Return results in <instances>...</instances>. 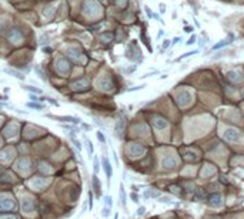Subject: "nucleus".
<instances>
[{
	"instance_id": "f257e3e1",
	"label": "nucleus",
	"mask_w": 244,
	"mask_h": 219,
	"mask_svg": "<svg viewBox=\"0 0 244 219\" xmlns=\"http://www.w3.org/2000/svg\"><path fill=\"white\" fill-rule=\"evenodd\" d=\"M47 117H50V118H53V120L62 121V122H70V124H74V125H77V124L81 122L80 118L71 117V115H47Z\"/></svg>"
},
{
	"instance_id": "f03ea898",
	"label": "nucleus",
	"mask_w": 244,
	"mask_h": 219,
	"mask_svg": "<svg viewBox=\"0 0 244 219\" xmlns=\"http://www.w3.org/2000/svg\"><path fill=\"white\" fill-rule=\"evenodd\" d=\"M209 202V205H210L211 208H220L223 205V197L220 195V194H213V195H210L209 197V199H207Z\"/></svg>"
},
{
	"instance_id": "7ed1b4c3",
	"label": "nucleus",
	"mask_w": 244,
	"mask_h": 219,
	"mask_svg": "<svg viewBox=\"0 0 244 219\" xmlns=\"http://www.w3.org/2000/svg\"><path fill=\"white\" fill-rule=\"evenodd\" d=\"M101 166H103V169H104V172H106V176H107V181L110 182L111 175H113V168H111L110 161H109V158H107L106 155H104V157L101 158Z\"/></svg>"
},
{
	"instance_id": "20e7f679",
	"label": "nucleus",
	"mask_w": 244,
	"mask_h": 219,
	"mask_svg": "<svg viewBox=\"0 0 244 219\" xmlns=\"http://www.w3.org/2000/svg\"><path fill=\"white\" fill-rule=\"evenodd\" d=\"M4 73L7 74V76H11L14 77V78H17V80H20V81H24L26 80V76L23 74L22 71H19V70H14V68H4Z\"/></svg>"
},
{
	"instance_id": "39448f33",
	"label": "nucleus",
	"mask_w": 244,
	"mask_h": 219,
	"mask_svg": "<svg viewBox=\"0 0 244 219\" xmlns=\"http://www.w3.org/2000/svg\"><path fill=\"white\" fill-rule=\"evenodd\" d=\"M151 124H153V127L158 128V130H163V128H166L167 127V121L164 120L163 117H153Z\"/></svg>"
},
{
	"instance_id": "423d86ee",
	"label": "nucleus",
	"mask_w": 244,
	"mask_h": 219,
	"mask_svg": "<svg viewBox=\"0 0 244 219\" xmlns=\"http://www.w3.org/2000/svg\"><path fill=\"white\" fill-rule=\"evenodd\" d=\"M9 40L13 41V43H19L22 40V33L17 29H13V30L9 32Z\"/></svg>"
},
{
	"instance_id": "0eeeda50",
	"label": "nucleus",
	"mask_w": 244,
	"mask_h": 219,
	"mask_svg": "<svg viewBox=\"0 0 244 219\" xmlns=\"http://www.w3.org/2000/svg\"><path fill=\"white\" fill-rule=\"evenodd\" d=\"M91 182H93V188H94V191H96V195H97V198H100V197H101V186H100L99 178H97V175H96V174L93 175V179H91Z\"/></svg>"
},
{
	"instance_id": "6e6552de",
	"label": "nucleus",
	"mask_w": 244,
	"mask_h": 219,
	"mask_svg": "<svg viewBox=\"0 0 244 219\" xmlns=\"http://www.w3.org/2000/svg\"><path fill=\"white\" fill-rule=\"evenodd\" d=\"M132 155L133 157H139V155H141V152H143V145H140V144H132Z\"/></svg>"
},
{
	"instance_id": "1a4fd4ad",
	"label": "nucleus",
	"mask_w": 244,
	"mask_h": 219,
	"mask_svg": "<svg viewBox=\"0 0 244 219\" xmlns=\"http://www.w3.org/2000/svg\"><path fill=\"white\" fill-rule=\"evenodd\" d=\"M160 192L158 191H156V189H149V191H146L143 192V198L144 199H150V198H160Z\"/></svg>"
},
{
	"instance_id": "9d476101",
	"label": "nucleus",
	"mask_w": 244,
	"mask_h": 219,
	"mask_svg": "<svg viewBox=\"0 0 244 219\" xmlns=\"http://www.w3.org/2000/svg\"><path fill=\"white\" fill-rule=\"evenodd\" d=\"M226 138H227L228 141H237V140L240 138V134H238V131H234V130L231 131V130H230V131L226 132Z\"/></svg>"
},
{
	"instance_id": "9b49d317",
	"label": "nucleus",
	"mask_w": 244,
	"mask_h": 219,
	"mask_svg": "<svg viewBox=\"0 0 244 219\" xmlns=\"http://www.w3.org/2000/svg\"><path fill=\"white\" fill-rule=\"evenodd\" d=\"M27 107H29V108L36 110V111H43V110H46V107L43 105V104L36 102V101H30V102H27Z\"/></svg>"
},
{
	"instance_id": "f8f14e48",
	"label": "nucleus",
	"mask_w": 244,
	"mask_h": 219,
	"mask_svg": "<svg viewBox=\"0 0 244 219\" xmlns=\"http://www.w3.org/2000/svg\"><path fill=\"white\" fill-rule=\"evenodd\" d=\"M22 88H23V90H26V91H29L30 94H42V93H43L40 88L33 87V86H26V84H23Z\"/></svg>"
},
{
	"instance_id": "ddd939ff",
	"label": "nucleus",
	"mask_w": 244,
	"mask_h": 219,
	"mask_svg": "<svg viewBox=\"0 0 244 219\" xmlns=\"http://www.w3.org/2000/svg\"><path fill=\"white\" fill-rule=\"evenodd\" d=\"M34 71L37 73V76H39V78H40L42 81H47V76H46V73L42 70L40 66H34Z\"/></svg>"
},
{
	"instance_id": "4468645a",
	"label": "nucleus",
	"mask_w": 244,
	"mask_h": 219,
	"mask_svg": "<svg viewBox=\"0 0 244 219\" xmlns=\"http://www.w3.org/2000/svg\"><path fill=\"white\" fill-rule=\"evenodd\" d=\"M126 201H127V197H126L124 188H123V185H120V202H122V205L124 208H126Z\"/></svg>"
},
{
	"instance_id": "2eb2a0df",
	"label": "nucleus",
	"mask_w": 244,
	"mask_h": 219,
	"mask_svg": "<svg viewBox=\"0 0 244 219\" xmlns=\"http://www.w3.org/2000/svg\"><path fill=\"white\" fill-rule=\"evenodd\" d=\"M93 171H94L96 175L99 174V171H100V162H99V158H97V157L93 158Z\"/></svg>"
},
{
	"instance_id": "dca6fc26",
	"label": "nucleus",
	"mask_w": 244,
	"mask_h": 219,
	"mask_svg": "<svg viewBox=\"0 0 244 219\" xmlns=\"http://www.w3.org/2000/svg\"><path fill=\"white\" fill-rule=\"evenodd\" d=\"M158 202H161V204H167V205H174L176 202H173V199L170 197H160L158 198Z\"/></svg>"
},
{
	"instance_id": "f3484780",
	"label": "nucleus",
	"mask_w": 244,
	"mask_h": 219,
	"mask_svg": "<svg viewBox=\"0 0 244 219\" xmlns=\"http://www.w3.org/2000/svg\"><path fill=\"white\" fill-rule=\"evenodd\" d=\"M228 78H230L231 81H240V80H241V77H240V74H238L237 71H230V73H228Z\"/></svg>"
},
{
	"instance_id": "a211bd4d",
	"label": "nucleus",
	"mask_w": 244,
	"mask_h": 219,
	"mask_svg": "<svg viewBox=\"0 0 244 219\" xmlns=\"http://www.w3.org/2000/svg\"><path fill=\"white\" fill-rule=\"evenodd\" d=\"M84 142H86V148H87V154H89V157H91V155H93V151H94V150H93V142H91L90 140H87V138L84 140Z\"/></svg>"
},
{
	"instance_id": "6ab92c4d",
	"label": "nucleus",
	"mask_w": 244,
	"mask_h": 219,
	"mask_svg": "<svg viewBox=\"0 0 244 219\" xmlns=\"http://www.w3.org/2000/svg\"><path fill=\"white\" fill-rule=\"evenodd\" d=\"M103 202H104V206H107V208H111V206H113V198H111L110 195H106Z\"/></svg>"
},
{
	"instance_id": "aec40b11",
	"label": "nucleus",
	"mask_w": 244,
	"mask_h": 219,
	"mask_svg": "<svg viewBox=\"0 0 244 219\" xmlns=\"http://www.w3.org/2000/svg\"><path fill=\"white\" fill-rule=\"evenodd\" d=\"M110 212H111V208L103 206V209H101V216H103V218H109V216H110Z\"/></svg>"
},
{
	"instance_id": "412c9836",
	"label": "nucleus",
	"mask_w": 244,
	"mask_h": 219,
	"mask_svg": "<svg viewBox=\"0 0 244 219\" xmlns=\"http://www.w3.org/2000/svg\"><path fill=\"white\" fill-rule=\"evenodd\" d=\"M204 197H206V194L203 192V189H196V199L204 201Z\"/></svg>"
},
{
	"instance_id": "4be33fe9",
	"label": "nucleus",
	"mask_w": 244,
	"mask_h": 219,
	"mask_svg": "<svg viewBox=\"0 0 244 219\" xmlns=\"http://www.w3.org/2000/svg\"><path fill=\"white\" fill-rule=\"evenodd\" d=\"M40 98H42V101H49L52 105H59V101H57V100H53L52 97H46L45 95V97H40Z\"/></svg>"
},
{
	"instance_id": "5701e85b",
	"label": "nucleus",
	"mask_w": 244,
	"mask_h": 219,
	"mask_svg": "<svg viewBox=\"0 0 244 219\" xmlns=\"http://www.w3.org/2000/svg\"><path fill=\"white\" fill-rule=\"evenodd\" d=\"M228 43H230V41H227V40H223V41H220V43L214 44V46H213V50H217V48H221V47H224V46H227Z\"/></svg>"
},
{
	"instance_id": "b1692460",
	"label": "nucleus",
	"mask_w": 244,
	"mask_h": 219,
	"mask_svg": "<svg viewBox=\"0 0 244 219\" xmlns=\"http://www.w3.org/2000/svg\"><path fill=\"white\" fill-rule=\"evenodd\" d=\"M96 135H97V140H99L100 142H101L103 145H104V144H106V138H104L103 132H101V131H97V132H96Z\"/></svg>"
},
{
	"instance_id": "393cba45",
	"label": "nucleus",
	"mask_w": 244,
	"mask_h": 219,
	"mask_svg": "<svg viewBox=\"0 0 244 219\" xmlns=\"http://www.w3.org/2000/svg\"><path fill=\"white\" fill-rule=\"evenodd\" d=\"M71 142L74 144V147L77 148V150H79V152H80V151H81V148H83V147H81V142L79 141L77 138H73V140H71Z\"/></svg>"
},
{
	"instance_id": "a878e982",
	"label": "nucleus",
	"mask_w": 244,
	"mask_h": 219,
	"mask_svg": "<svg viewBox=\"0 0 244 219\" xmlns=\"http://www.w3.org/2000/svg\"><path fill=\"white\" fill-rule=\"evenodd\" d=\"M197 53H199V51H197V50H194V51H190V53H187V54H183V55H181V57H180V58H178V61H180V60H184L186 57H190V55H194V54H197Z\"/></svg>"
},
{
	"instance_id": "bb28decb",
	"label": "nucleus",
	"mask_w": 244,
	"mask_h": 219,
	"mask_svg": "<svg viewBox=\"0 0 244 219\" xmlns=\"http://www.w3.org/2000/svg\"><path fill=\"white\" fill-rule=\"evenodd\" d=\"M29 98H30V101H36V102L42 101L40 97H37V94H29Z\"/></svg>"
},
{
	"instance_id": "cd10ccee",
	"label": "nucleus",
	"mask_w": 244,
	"mask_h": 219,
	"mask_svg": "<svg viewBox=\"0 0 244 219\" xmlns=\"http://www.w3.org/2000/svg\"><path fill=\"white\" fill-rule=\"evenodd\" d=\"M89 209L90 211L93 209V194H91V191L89 192Z\"/></svg>"
},
{
	"instance_id": "c85d7f7f",
	"label": "nucleus",
	"mask_w": 244,
	"mask_h": 219,
	"mask_svg": "<svg viewBox=\"0 0 244 219\" xmlns=\"http://www.w3.org/2000/svg\"><path fill=\"white\" fill-rule=\"evenodd\" d=\"M144 10H146V14H147V17H149V19H153V13H151V10H150V7H149V6H146Z\"/></svg>"
},
{
	"instance_id": "c756f323",
	"label": "nucleus",
	"mask_w": 244,
	"mask_h": 219,
	"mask_svg": "<svg viewBox=\"0 0 244 219\" xmlns=\"http://www.w3.org/2000/svg\"><path fill=\"white\" fill-rule=\"evenodd\" d=\"M144 213H146V208H144V206H140V208L137 209V215H139V216H143Z\"/></svg>"
},
{
	"instance_id": "7c9ffc66",
	"label": "nucleus",
	"mask_w": 244,
	"mask_h": 219,
	"mask_svg": "<svg viewBox=\"0 0 244 219\" xmlns=\"http://www.w3.org/2000/svg\"><path fill=\"white\" fill-rule=\"evenodd\" d=\"M170 44H171V41H170V40H164V41H163V50H161V51H164V50H166V48L168 47V46H170Z\"/></svg>"
},
{
	"instance_id": "2f4dec72",
	"label": "nucleus",
	"mask_w": 244,
	"mask_h": 219,
	"mask_svg": "<svg viewBox=\"0 0 244 219\" xmlns=\"http://www.w3.org/2000/svg\"><path fill=\"white\" fill-rule=\"evenodd\" d=\"M153 19H154V20H157V22L163 23V20L160 19V14H158V13H153Z\"/></svg>"
},
{
	"instance_id": "473e14b6",
	"label": "nucleus",
	"mask_w": 244,
	"mask_h": 219,
	"mask_svg": "<svg viewBox=\"0 0 244 219\" xmlns=\"http://www.w3.org/2000/svg\"><path fill=\"white\" fill-rule=\"evenodd\" d=\"M80 124H81V127H83L86 131H90V130H91V125H89V124H84V122H80Z\"/></svg>"
},
{
	"instance_id": "72a5a7b5",
	"label": "nucleus",
	"mask_w": 244,
	"mask_h": 219,
	"mask_svg": "<svg viewBox=\"0 0 244 219\" xmlns=\"http://www.w3.org/2000/svg\"><path fill=\"white\" fill-rule=\"evenodd\" d=\"M194 43H196V36H191V37H190V40L187 41V44L190 46V44H194Z\"/></svg>"
},
{
	"instance_id": "f704fd0d",
	"label": "nucleus",
	"mask_w": 244,
	"mask_h": 219,
	"mask_svg": "<svg viewBox=\"0 0 244 219\" xmlns=\"http://www.w3.org/2000/svg\"><path fill=\"white\" fill-rule=\"evenodd\" d=\"M130 197H132V199H133V202H136V204H137V202H139V197H137V195H136V194H132V195H130Z\"/></svg>"
},
{
	"instance_id": "c9c22d12",
	"label": "nucleus",
	"mask_w": 244,
	"mask_h": 219,
	"mask_svg": "<svg viewBox=\"0 0 244 219\" xmlns=\"http://www.w3.org/2000/svg\"><path fill=\"white\" fill-rule=\"evenodd\" d=\"M184 32H186V33H191V32H193V27H191V26H186Z\"/></svg>"
},
{
	"instance_id": "e433bc0d",
	"label": "nucleus",
	"mask_w": 244,
	"mask_h": 219,
	"mask_svg": "<svg viewBox=\"0 0 244 219\" xmlns=\"http://www.w3.org/2000/svg\"><path fill=\"white\" fill-rule=\"evenodd\" d=\"M43 53H46V54H50L52 53V48H49V47H43Z\"/></svg>"
},
{
	"instance_id": "4c0bfd02",
	"label": "nucleus",
	"mask_w": 244,
	"mask_h": 219,
	"mask_svg": "<svg viewBox=\"0 0 244 219\" xmlns=\"http://www.w3.org/2000/svg\"><path fill=\"white\" fill-rule=\"evenodd\" d=\"M180 40H181V37H176V39H173V40H171V44H177Z\"/></svg>"
},
{
	"instance_id": "58836bf2",
	"label": "nucleus",
	"mask_w": 244,
	"mask_h": 219,
	"mask_svg": "<svg viewBox=\"0 0 244 219\" xmlns=\"http://www.w3.org/2000/svg\"><path fill=\"white\" fill-rule=\"evenodd\" d=\"M160 11H161V13H164V11H166V6H164L163 3L160 4Z\"/></svg>"
},
{
	"instance_id": "ea45409f",
	"label": "nucleus",
	"mask_w": 244,
	"mask_h": 219,
	"mask_svg": "<svg viewBox=\"0 0 244 219\" xmlns=\"http://www.w3.org/2000/svg\"><path fill=\"white\" fill-rule=\"evenodd\" d=\"M6 100H7L6 95H0V101H6Z\"/></svg>"
},
{
	"instance_id": "a19ab883",
	"label": "nucleus",
	"mask_w": 244,
	"mask_h": 219,
	"mask_svg": "<svg viewBox=\"0 0 244 219\" xmlns=\"http://www.w3.org/2000/svg\"><path fill=\"white\" fill-rule=\"evenodd\" d=\"M243 95H244V90H243Z\"/></svg>"
}]
</instances>
